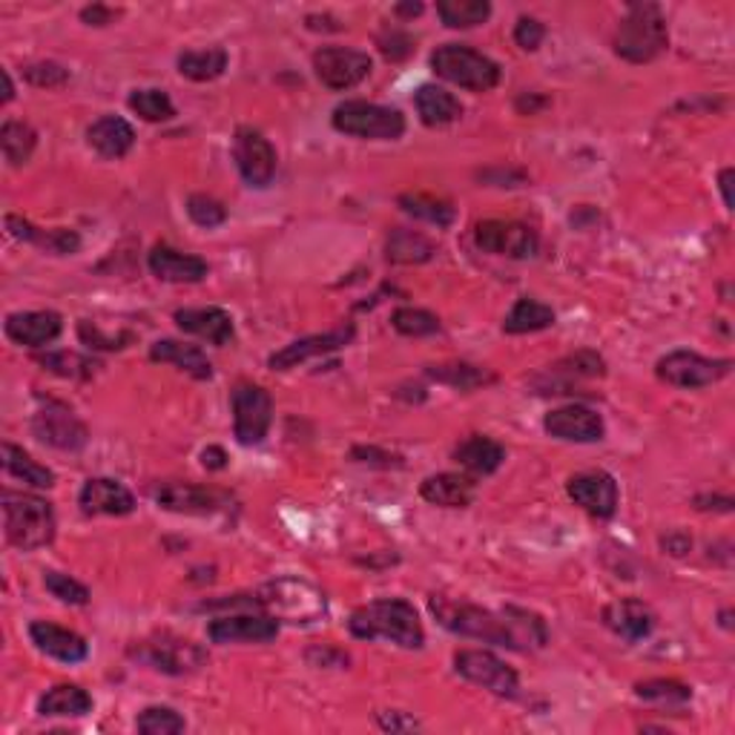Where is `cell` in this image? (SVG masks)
Wrapping results in <instances>:
<instances>
[{
    "mask_svg": "<svg viewBox=\"0 0 735 735\" xmlns=\"http://www.w3.org/2000/svg\"><path fill=\"white\" fill-rule=\"evenodd\" d=\"M348 629L353 638H362V641L383 638V641L397 643L403 649H419L426 643L417 609L403 598H383L360 606L348 620Z\"/></svg>",
    "mask_w": 735,
    "mask_h": 735,
    "instance_id": "1",
    "label": "cell"
},
{
    "mask_svg": "<svg viewBox=\"0 0 735 735\" xmlns=\"http://www.w3.org/2000/svg\"><path fill=\"white\" fill-rule=\"evenodd\" d=\"M670 44V32L656 3H632L615 32V52L629 64H649Z\"/></svg>",
    "mask_w": 735,
    "mask_h": 735,
    "instance_id": "2",
    "label": "cell"
},
{
    "mask_svg": "<svg viewBox=\"0 0 735 735\" xmlns=\"http://www.w3.org/2000/svg\"><path fill=\"white\" fill-rule=\"evenodd\" d=\"M7 541L23 552H35L55 537V512L46 500L23 491H3Z\"/></svg>",
    "mask_w": 735,
    "mask_h": 735,
    "instance_id": "3",
    "label": "cell"
},
{
    "mask_svg": "<svg viewBox=\"0 0 735 735\" xmlns=\"http://www.w3.org/2000/svg\"><path fill=\"white\" fill-rule=\"evenodd\" d=\"M259 609L270 618L290 620V624H313L328 612V600L322 592L299 577H279L256 592Z\"/></svg>",
    "mask_w": 735,
    "mask_h": 735,
    "instance_id": "4",
    "label": "cell"
},
{
    "mask_svg": "<svg viewBox=\"0 0 735 735\" xmlns=\"http://www.w3.org/2000/svg\"><path fill=\"white\" fill-rule=\"evenodd\" d=\"M434 73L448 84H457L471 93H489L500 84V66L483 52L462 44H446L432 55Z\"/></svg>",
    "mask_w": 735,
    "mask_h": 735,
    "instance_id": "5",
    "label": "cell"
},
{
    "mask_svg": "<svg viewBox=\"0 0 735 735\" xmlns=\"http://www.w3.org/2000/svg\"><path fill=\"white\" fill-rule=\"evenodd\" d=\"M333 127L339 132L368 141H397L405 132V116L394 107L371 102H345L333 109Z\"/></svg>",
    "mask_w": 735,
    "mask_h": 735,
    "instance_id": "6",
    "label": "cell"
},
{
    "mask_svg": "<svg viewBox=\"0 0 735 735\" xmlns=\"http://www.w3.org/2000/svg\"><path fill=\"white\" fill-rule=\"evenodd\" d=\"M432 612L448 632L514 649L512 632L505 627V620L491 615L489 609H480V606L471 604H455V600L446 598H432Z\"/></svg>",
    "mask_w": 735,
    "mask_h": 735,
    "instance_id": "7",
    "label": "cell"
},
{
    "mask_svg": "<svg viewBox=\"0 0 735 735\" xmlns=\"http://www.w3.org/2000/svg\"><path fill=\"white\" fill-rule=\"evenodd\" d=\"M729 371H733V360H706L692 351H672L661 356L656 365L658 380L684 391L706 388V385L724 380Z\"/></svg>",
    "mask_w": 735,
    "mask_h": 735,
    "instance_id": "8",
    "label": "cell"
},
{
    "mask_svg": "<svg viewBox=\"0 0 735 735\" xmlns=\"http://www.w3.org/2000/svg\"><path fill=\"white\" fill-rule=\"evenodd\" d=\"M233 434L242 446H259L274 423V400L262 385L242 383L233 388Z\"/></svg>",
    "mask_w": 735,
    "mask_h": 735,
    "instance_id": "9",
    "label": "cell"
},
{
    "mask_svg": "<svg viewBox=\"0 0 735 735\" xmlns=\"http://www.w3.org/2000/svg\"><path fill=\"white\" fill-rule=\"evenodd\" d=\"M132 656L138 661L150 663L152 670L164 672V675H190V672L202 670L204 661H207V652L199 643L188 641V638H173V635L141 641L132 649Z\"/></svg>",
    "mask_w": 735,
    "mask_h": 735,
    "instance_id": "10",
    "label": "cell"
},
{
    "mask_svg": "<svg viewBox=\"0 0 735 735\" xmlns=\"http://www.w3.org/2000/svg\"><path fill=\"white\" fill-rule=\"evenodd\" d=\"M455 670L471 684L483 686V690L494 692L500 699H514L520 690L518 672L505 661H500L494 652L486 649H462L455 656Z\"/></svg>",
    "mask_w": 735,
    "mask_h": 735,
    "instance_id": "11",
    "label": "cell"
},
{
    "mask_svg": "<svg viewBox=\"0 0 735 735\" xmlns=\"http://www.w3.org/2000/svg\"><path fill=\"white\" fill-rule=\"evenodd\" d=\"M475 242L483 253L494 256H509V259H532L541 251V238L529 224L520 222H500L489 219L475 227Z\"/></svg>",
    "mask_w": 735,
    "mask_h": 735,
    "instance_id": "12",
    "label": "cell"
},
{
    "mask_svg": "<svg viewBox=\"0 0 735 735\" xmlns=\"http://www.w3.org/2000/svg\"><path fill=\"white\" fill-rule=\"evenodd\" d=\"M233 159H236L238 173L251 188H267L276 175V159L274 145L253 127H238L236 138H233Z\"/></svg>",
    "mask_w": 735,
    "mask_h": 735,
    "instance_id": "13",
    "label": "cell"
},
{
    "mask_svg": "<svg viewBox=\"0 0 735 735\" xmlns=\"http://www.w3.org/2000/svg\"><path fill=\"white\" fill-rule=\"evenodd\" d=\"M32 432L44 446L58 448V451H81L89 440L87 426L66 405L52 403V400L41 405V412L32 417Z\"/></svg>",
    "mask_w": 735,
    "mask_h": 735,
    "instance_id": "14",
    "label": "cell"
},
{
    "mask_svg": "<svg viewBox=\"0 0 735 735\" xmlns=\"http://www.w3.org/2000/svg\"><path fill=\"white\" fill-rule=\"evenodd\" d=\"M313 70L328 89H351L368 78L371 58L365 52L345 50V46H322L313 55Z\"/></svg>",
    "mask_w": 735,
    "mask_h": 735,
    "instance_id": "15",
    "label": "cell"
},
{
    "mask_svg": "<svg viewBox=\"0 0 735 735\" xmlns=\"http://www.w3.org/2000/svg\"><path fill=\"white\" fill-rule=\"evenodd\" d=\"M152 500L167 509V512L175 514H213L222 512L224 505L231 503V498L219 489H207V486H195V483H179V480H170V483H159L152 489Z\"/></svg>",
    "mask_w": 735,
    "mask_h": 735,
    "instance_id": "16",
    "label": "cell"
},
{
    "mask_svg": "<svg viewBox=\"0 0 735 735\" xmlns=\"http://www.w3.org/2000/svg\"><path fill=\"white\" fill-rule=\"evenodd\" d=\"M356 337V328L351 322L339 324L333 331L328 333H313V337L296 339L290 345H285L281 351H276L267 365L274 368V371H290V368L302 365V362L313 360V356H324V353H333L339 348L351 345V339Z\"/></svg>",
    "mask_w": 735,
    "mask_h": 735,
    "instance_id": "17",
    "label": "cell"
},
{
    "mask_svg": "<svg viewBox=\"0 0 735 735\" xmlns=\"http://www.w3.org/2000/svg\"><path fill=\"white\" fill-rule=\"evenodd\" d=\"M566 491L592 518L606 520L612 518L615 509H618V483L606 471H586V475L572 477Z\"/></svg>",
    "mask_w": 735,
    "mask_h": 735,
    "instance_id": "18",
    "label": "cell"
},
{
    "mask_svg": "<svg viewBox=\"0 0 735 735\" xmlns=\"http://www.w3.org/2000/svg\"><path fill=\"white\" fill-rule=\"evenodd\" d=\"M279 635V620L270 615H224L207 627L213 643H265Z\"/></svg>",
    "mask_w": 735,
    "mask_h": 735,
    "instance_id": "19",
    "label": "cell"
},
{
    "mask_svg": "<svg viewBox=\"0 0 735 735\" xmlns=\"http://www.w3.org/2000/svg\"><path fill=\"white\" fill-rule=\"evenodd\" d=\"M7 337L23 348H46L61 337L64 319L55 310H26V313H9L3 324Z\"/></svg>",
    "mask_w": 735,
    "mask_h": 735,
    "instance_id": "20",
    "label": "cell"
},
{
    "mask_svg": "<svg viewBox=\"0 0 735 735\" xmlns=\"http://www.w3.org/2000/svg\"><path fill=\"white\" fill-rule=\"evenodd\" d=\"M78 505L84 514H107V518H124L136 512V498L130 489H124L118 480L109 477H93L84 483L78 494Z\"/></svg>",
    "mask_w": 735,
    "mask_h": 735,
    "instance_id": "21",
    "label": "cell"
},
{
    "mask_svg": "<svg viewBox=\"0 0 735 735\" xmlns=\"http://www.w3.org/2000/svg\"><path fill=\"white\" fill-rule=\"evenodd\" d=\"M543 428L552 437L566 443H598L604 437L600 414L584 408V405H566V408L548 412L546 419H543Z\"/></svg>",
    "mask_w": 735,
    "mask_h": 735,
    "instance_id": "22",
    "label": "cell"
},
{
    "mask_svg": "<svg viewBox=\"0 0 735 735\" xmlns=\"http://www.w3.org/2000/svg\"><path fill=\"white\" fill-rule=\"evenodd\" d=\"M604 624L612 629L615 635H620L624 641L638 643L643 641V638H649L652 629H656V612H652L643 600L620 598L604 609Z\"/></svg>",
    "mask_w": 735,
    "mask_h": 735,
    "instance_id": "23",
    "label": "cell"
},
{
    "mask_svg": "<svg viewBox=\"0 0 735 735\" xmlns=\"http://www.w3.org/2000/svg\"><path fill=\"white\" fill-rule=\"evenodd\" d=\"M147 265H150V270L156 279L175 281V285H181V281L193 285V281H202L204 276L210 274L207 262L199 259V256H193V253L175 251V247H170V245L152 247L150 256H147Z\"/></svg>",
    "mask_w": 735,
    "mask_h": 735,
    "instance_id": "24",
    "label": "cell"
},
{
    "mask_svg": "<svg viewBox=\"0 0 735 735\" xmlns=\"http://www.w3.org/2000/svg\"><path fill=\"white\" fill-rule=\"evenodd\" d=\"M175 324L184 333H193L199 339H207L210 345H227L236 337L233 319L222 308H184L175 310Z\"/></svg>",
    "mask_w": 735,
    "mask_h": 735,
    "instance_id": "25",
    "label": "cell"
},
{
    "mask_svg": "<svg viewBox=\"0 0 735 735\" xmlns=\"http://www.w3.org/2000/svg\"><path fill=\"white\" fill-rule=\"evenodd\" d=\"M30 638L41 652L50 658H58L64 663H81L89 656L87 641L81 635L70 632L64 627H55L50 620H35L30 627Z\"/></svg>",
    "mask_w": 735,
    "mask_h": 735,
    "instance_id": "26",
    "label": "cell"
},
{
    "mask_svg": "<svg viewBox=\"0 0 735 735\" xmlns=\"http://www.w3.org/2000/svg\"><path fill=\"white\" fill-rule=\"evenodd\" d=\"M7 233L12 238H21V242H30L41 251L52 253V256H70L81 247V236L75 231H66V227L44 231V227H35L21 216H7Z\"/></svg>",
    "mask_w": 735,
    "mask_h": 735,
    "instance_id": "27",
    "label": "cell"
},
{
    "mask_svg": "<svg viewBox=\"0 0 735 735\" xmlns=\"http://www.w3.org/2000/svg\"><path fill=\"white\" fill-rule=\"evenodd\" d=\"M87 141L104 159H124L132 150V145H136V130L124 118L102 116L98 121L89 124Z\"/></svg>",
    "mask_w": 735,
    "mask_h": 735,
    "instance_id": "28",
    "label": "cell"
},
{
    "mask_svg": "<svg viewBox=\"0 0 735 735\" xmlns=\"http://www.w3.org/2000/svg\"><path fill=\"white\" fill-rule=\"evenodd\" d=\"M150 360L170 362V365L190 374L193 380H210L213 376V365H210L207 353L199 345H188V342H179V339H159L156 345H150Z\"/></svg>",
    "mask_w": 735,
    "mask_h": 735,
    "instance_id": "29",
    "label": "cell"
},
{
    "mask_svg": "<svg viewBox=\"0 0 735 735\" xmlns=\"http://www.w3.org/2000/svg\"><path fill=\"white\" fill-rule=\"evenodd\" d=\"M455 460L471 475H494L503 466L505 448L498 440L483 437V434H471L469 440H462L455 448Z\"/></svg>",
    "mask_w": 735,
    "mask_h": 735,
    "instance_id": "30",
    "label": "cell"
},
{
    "mask_svg": "<svg viewBox=\"0 0 735 735\" xmlns=\"http://www.w3.org/2000/svg\"><path fill=\"white\" fill-rule=\"evenodd\" d=\"M38 713L46 718H81L93 713V695L75 684H58L41 695Z\"/></svg>",
    "mask_w": 735,
    "mask_h": 735,
    "instance_id": "31",
    "label": "cell"
},
{
    "mask_svg": "<svg viewBox=\"0 0 735 735\" xmlns=\"http://www.w3.org/2000/svg\"><path fill=\"white\" fill-rule=\"evenodd\" d=\"M419 494H423V500L443 505V509H462L475 498V483H471L469 477L448 475L446 471V475L426 477L423 486H419Z\"/></svg>",
    "mask_w": 735,
    "mask_h": 735,
    "instance_id": "32",
    "label": "cell"
},
{
    "mask_svg": "<svg viewBox=\"0 0 735 735\" xmlns=\"http://www.w3.org/2000/svg\"><path fill=\"white\" fill-rule=\"evenodd\" d=\"M414 104H417V113L426 127H446L462 116V107L455 95L443 87H434V84H423L414 95Z\"/></svg>",
    "mask_w": 735,
    "mask_h": 735,
    "instance_id": "33",
    "label": "cell"
},
{
    "mask_svg": "<svg viewBox=\"0 0 735 735\" xmlns=\"http://www.w3.org/2000/svg\"><path fill=\"white\" fill-rule=\"evenodd\" d=\"M434 253H437V247H434L432 238L417 231H405V227L391 231L388 245H385V256L394 265H423V262L434 259Z\"/></svg>",
    "mask_w": 735,
    "mask_h": 735,
    "instance_id": "34",
    "label": "cell"
},
{
    "mask_svg": "<svg viewBox=\"0 0 735 735\" xmlns=\"http://www.w3.org/2000/svg\"><path fill=\"white\" fill-rule=\"evenodd\" d=\"M503 620L509 632H512L514 649H541L546 647L548 632L546 624H543L541 615L526 612V609H518V606H505L503 609Z\"/></svg>",
    "mask_w": 735,
    "mask_h": 735,
    "instance_id": "35",
    "label": "cell"
},
{
    "mask_svg": "<svg viewBox=\"0 0 735 735\" xmlns=\"http://www.w3.org/2000/svg\"><path fill=\"white\" fill-rule=\"evenodd\" d=\"M555 324V310L548 308V305L537 302V299H518L512 310H509V317L503 319V331L505 333H534V331H546Z\"/></svg>",
    "mask_w": 735,
    "mask_h": 735,
    "instance_id": "36",
    "label": "cell"
},
{
    "mask_svg": "<svg viewBox=\"0 0 735 735\" xmlns=\"http://www.w3.org/2000/svg\"><path fill=\"white\" fill-rule=\"evenodd\" d=\"M38 145V132L32 130L26 121H15V118H9L0 127V150H3V159L9 161L12 167H21L32 159V152H35Z\"/></svg>",
    "mask_w": 735,
    "mask_h": 735,
    "instance_id": "37",
    "label": "cell"
},
{
    "mask_svg": "<svg viewBox=\"0 0 735 735\" xmlns=\"http://www.w3.org/2000/svg\"><path fill=\"white\" fill-rule=\"evenodd\" d=\"M227 70V52L222 46L213 50H190L179 55V73L190 81H216Z\"/></svg>",
    "mask_w": 735,
    "mask_h": 735,
    "instance_id": "38",
    "label": "cell"
},
{
    "mask_svg": "<svg viewBox=\"0 0 735 735\" xmlns=\"http://www.w3.org/2000/svg\"><path fill=\"white\" fill-rule=\"evenodd\" d=\"M3 469L15 480H23V483L35 486V489H52L55 486V475L46 466L32 460L23 448L12 446V443H3Z\"/></svg>",
    "mask_w": 735,
    "mask_h": 735,
    "instance_id": "39",
    "label": "cell"
},
{
    "mask_svg": "<svg viewBox=\"0 0 735 735\" xmlns=\"http://www.w3.org/2000/svg\"><path fill=\"white\" fill-rule=\"evenodd\" d=\"M428 376L443 385H451L457 391H475L480 385L494 383V374L480 365H469V362H448V365H432Z\"/></svg>",
    "mask_w": 735,
    "mask_h": 735,
    "instance_id": "40",
    "label": "cell"
},
{
    "mask_svg": "<svg viewBox=\"0 0 735 735\" xmlns=\"http://www.w3.org/2000/svg\"><path fill=\"white\" fill-rule=\"evenodd\" d=\"M437 15L451 30H471L477 23H486L491 15L489 0H440Z\"/></svg>",
    "mask_w": 735,
    "mask_h": 735,
    "instance_id": "41",
    "label": "cell"
},
{
    "mask_svg": "<svg viewBox=\"0 0 735 735\" xmlns=\"http://www.w3.org/2000/svg\"><path fill=\"white\" fill-rule=\"evenodd\" d=\"M35 360H38V365L44 368V371L64 376V380H89V376L102 368L95 360H89V356H81V353H73V351L38 353Z\"/></svg>",
    "mask_w": 735,
    "mask_h": 735,
    "instance_id": "42",
    "label": "cell"
},
{
    "mask_svg": "<svg viewBox=\"0 0 735 735\" xmlns=\"http://www.w3.org/2000/svg\"><path fill=\"white\" fill-rule=\"evenodd\" d=\"M400 207L414 219H423V222H432L437 227H448V224L455 222V207L448 202H440V199H434V195L426 193H405L400 195Z\"/></svg>",
    "mask_w": 735,
    "mask_h": 735,
    "instance_id": "43",
    "label": "cell"
},
{
    "mask_svg": "<svg viewBox=\"0 0 735 735\" xmlns=\"http://www.w3.org/2000/svg\"><path fill=\"white\" fill-rule=\"evenodd\" d=\"M127 104H130L132 113H138L145 121L152 124L170 121V118L175 116L173 102H170V95H167L164 89H136Z\"/></svg>",
    "mask_w": 735,
    "mask_h": 735,
    "instance_id": "44",
    "label": "cell"
},
{
    "mask_svg": "<svg viewBox=\"0 0 735 735\" xmlns=\"http://www.w3.org/2000/svg\"><path fill=\"white\" fill-rule=\"evenodd\" d=\"M136 729L145 735H175L188 729V721L181 718L173 706H147L145 713L138 715Z\"/></svg>",
    "mask_w": 735,
    "mask_h": 735,
    "instance_id": "45",
    "label": "cell"
},
{
    "mask_svg": "<svg viewBox=\"0 0 735 735\" xmlns=\"http://www.w3.org/2000/svg\"><path fill=\"white\" fill-rule=\"evenodd\" d=\"M638 699L643 701H656V704H686L692 699V690L681 681H672V678H656V681H643V684L635 686Z\"/></svg>",
    "mask_w": 735,
    "mask_h": 735,
    "instance_id": "46",
    "label": "cell"
},
{
    "mask_svg": "<svg viewBox=\"0 0 735 735\" xmlns=\"http://www.w3.org/2000/svg\"><path fill=\"white\" fill-rule=\"evenodd\" d=\"M391 324L403 337H432V333L440 331V319L423 308H397L391 317Z\"/></svg>",
    "mask_w": 735,
    "mask_h": 735,
    "instance_id": "47",
    "label": "cell"
},
{
    "mask_svg": "<svg viewBox=\"0 0 735 735\" xmlns=\"http://www.w3.org/2000/svg\"><path fill=\"white\" fill-rule=\"evenodd\" d=\"M552 371H555V374H563L566 380H575V376H584V380H595V376L606 374V362L600 360L598 353L577 351V353H572V356H566V360L557 362Z\"/></svg>",
    "mask_w": 735,
    "mask_h": 735,
    "instance_id": "48",
    "label": "cell"
},
{
    "mask_svg": "<svg viewBox=\"0 0 735 735\" xmlns=\"http://www.w3.org/2000/svg\"><path fill=\"white\" fill-rule=\"evenodd\" d=\"M44 586L61 600L70 606H87L89 604V589L78 584L75 577L64 575V572H44Z\"/></svg>",
    "mask_w": 735,
    "mask_h": 735,
    "instance_id": "49",
    "label": "cell"
},
{
    "mask_svg": "<svg viewBox=\"0 0 735 735\" xmlns=\"http://www.w3.org/2000/svg\"><path fill=\"white\" fill-rule=\"evenodd\" d=\"M188 216L193 219L199 227H219V224L227 222V207L222 202H216L213 195L193 193L188 199Z\"/></svg>",
    "mask_w": 735,
    "mask_h": 735,
    "instance_id": "50",
    "label": "cell"
},
{
    "mask_svg": "<svg viewBox=\"0 0 735 735\" xmlns=\"http://www.w3.org/2000/svg\"><path fill=\"white\" fill-rule=\"evenodd\" d=\"M78 337L84 345L89 348H98V351H121V348H127L132 342V333H118V337H107V333H102V328L95 322H84L78 324Z\"/></svg>",
    "mask_w": 735,
    "mask_h": 735,
    "instance_id": "51",
    "label": "cell"
},
{
    "mask_svg": "<svg viewBox=\"0 0 735 735\" xmlns=\"http://www.w3.org/2000/svg\"><path fill=\"white\" fill-rule=\"evenodd\" d=\"M23 78L35 84V87H64L70 81V70H64L55 61H41V64H32L23 70Z\"/></svg>",
    "mask_w": 735,
    "mask_h": 735,
    "instance_id": "52",
    "label": "cell"
},
{
    "mask_svg": "<svg viewBox=\"0 0 735 735\" xmlns=\"http://www.w3.org/2000/svg\"><path fill=\"white\" fill-rule=\"evenodd\" d=\"M380 52L388 61H405L414 52V41L408 32L403 30H385L380 35Z\"/></svg>",
    "mask_w": 735,
    "mask_h": 735,
    "instance_id": "53",
    "label": "cell"
},
{
    "mask_svg": "<svg viewBox=\"0 0 735 735\" xmlns=\"http://www.w3.org/2000/svg\"><path fill=\"white\" fill-rule=\"evenodd\" d=\"M543 38H546V26L541 21H534V18H520L518 26H514V44L520 50L534 52L543 44Z\"/></svg>",
    "mask_w": 735,
    "mask_h": 735,
    "instance_id": "54",
    "label": "cell"
},
{
    "mask_svg": "<svg viewBox=\"0 0 735 735\" xmlns=\"http://www.w3.org/2000/svg\"><path fill=\"white\" fill-rule=\"evenodd\" d=\"M351 457L356 462H368V466H380V469H391V466H403L397 455H388V451H380L374 446H356L351 451Z\"/></svg>",
    "mask_w": 735,
    "mask_h": 735,
    "instance_id": "55",
    "label": "cell"
},
{
    "mask_svg": "<svg viewBox=\"0 0 735 735\" xmlns=\"http://www.w3.org/2000/svg\"><path fill=\"white\" fill-rule=\"evenodd\" d=\"M118 18V9L102 7V3H93V7L81 9V21L89 23V26H107Z\"/></svg>",
    "mask_w": 735,
    "mask_h": 735,
    "instance_id": "56",
    "label": "cell"
},
{
    "mask_svg": "<svg viewBox=\"0 0 735 735\" xmlns=\"http://www.w3.org/2000/svg\"><path fill=\"white\" fill-rule=\"evenodd\" d=\"M695 505L701 512H733V498H721V494H701L695 498Z\"/></svg>",
    "mask_w": 735,
    "mask_h": 735,
    "instance_id": "57",
    "label": "cell"
},
{
    "mask_svg": "<svg viewBox=\"0 0 735 735\" xmlns=\"http://www.w3.org/2000/svg\"><path fill=\"white\" fill-rule=\"evenodd\" d=\"M202 466L210 471H222L227 466V455H224V448L210 446L202 451Z\"/></svg>",
    "mask_w": 735,
    "mask_h": 735,
    "instance_id": "58",
    "label": "cell"
},
{
    "mask_svg": "<svg viewBox=\"0 0 735 735\" xmlns=\"http://www.w3.org/2000/svg\"><path fill=\"white\" fill-rule=\"evenodd\" d=\"M663 548H667L670 555L681 557V555H686V552H690L692 541H690V537H686V534L675 532V534H670V537H663Z\"/></svg>",
    "mask_w": 735,
    "mask_h": 735,
    "instance_id": "59",
    "label": "cell"
},
{
    "mask_svg": "<svg viewBox=\"0 0 735 735\" xmlns=\"http://www.w3.org/2000/svg\"><path fill=\"white\" fill-rule=\"evenodd\" d=\"M718 188H721V195H724V204L727 207H733V170H721L718 175Z\"/></svg>",
    "mask_w": 735,
    "mask_h": 735,
    "instance_id": "60",
    "label": "cell"
},
{
    "mask_svg": "<svg viewBox=\"0 0 735 735\" xmlns=\"http://www.w3.org/2000/svg\"><path fill=\"white\" fill-rule=\"evenodd\" d=\"M400 713H391V718L388 715H380V724H383L385 729H403V727H417V721H400L397 718Z\"/></svg>",
    "mask_w": 735,
    "mask_h": 735,
    "instance_id": "61",
    "label": "cell"
},
{
    "mask_svg": "<svg viewBox=\"0 0 735 735\" xmlns=\"http://www.w3.org/2000/svg\"><path fill=\"white\" fill-rule=\"evenodd\" d=\"M394 12H397V15H405V18H414V15H419V12H423V3H400Z\"/></svg>",
    "mask_w": 735,
    "mask_h": 735,
    "instance_id": "62",
    "label": "cell"
},
{
    "mask_svg": "<svg viewBox=\"0 0 735 735\" xmlns=\"http://www.w3.org/2000/svg\"><path fill=\"white\" fill-rule=\"evenodd\" d=\"M0 75H3V104H9L12 98H15V87H12V78H9L7 70H3Z\"/></svg>",
    "mask_w": 735,
    "mask_h": 735,
    "instance_id": "63",
    "label": "cell"
},
{
    "mask_svg": "<svg viewBox=\"0 0 735 735\" xmlns=\"http://www.w3.org/2000/svg\"><path fill=\"white\" fill-rule=\"evenodd\" d=\"M721 627H727V629H729V612L721 615Z\"/></svg>",
    "mask_w": 735,
    "mask_h": 735,
    "instance_id": "64",
    "label": "cell"
}]
</instances>
